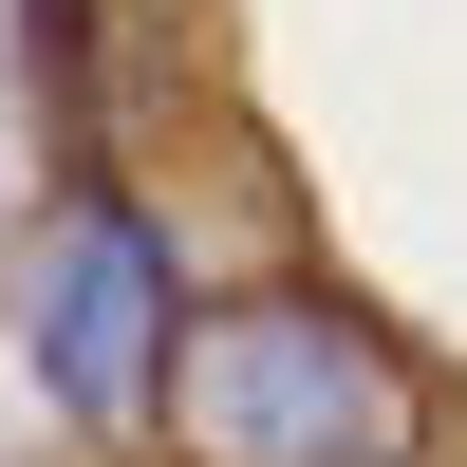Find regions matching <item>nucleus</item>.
I'll use <instances>...</instances> for the list:
<instances>
[{"instance_id":"nucleus-2","label":"nucleus","mask_w":467,"mask_h":467,"mask_svg":"<svg viewBox=\"0 0 467 467\" xmlns=\"http://www.w3.org/2000/svg\"><path fill=\"white\" fill-rule=\"evenodd\" d=\"M169 356H187L169 224H150L131 187H57L37 244H19V374L75 431H169Z\"/></svg>"},{"instance_id":"nucleus-1","label":"nucleus","mask_w":467,"mask_h":467,"mask_svg":"<svg viewBox=\"0 0 467 467\" xmlns=\"http://www.w3.org/2000/svg\"><path fill=\"white\" fill-rule=\"evenodd\" d=\"M169 449L187 467H431V374L374 299L244 281V299H187Z\"/></svg>"}]
</instances>
